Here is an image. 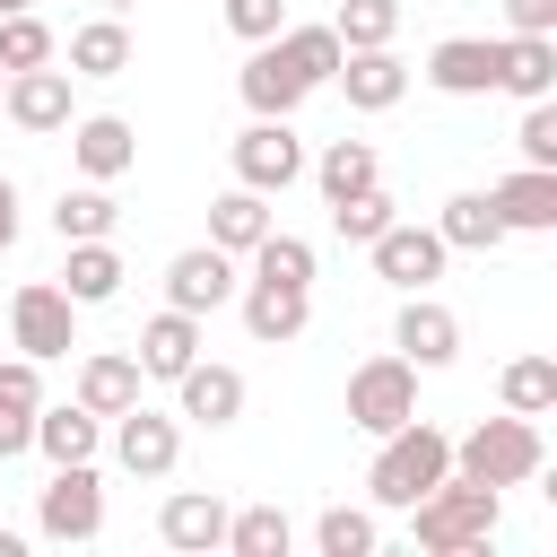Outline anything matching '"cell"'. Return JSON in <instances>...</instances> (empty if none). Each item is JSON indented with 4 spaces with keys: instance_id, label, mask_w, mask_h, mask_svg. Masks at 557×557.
Wrapping results in <instances>:
<instances>
[{
    "instance_id": "obj_1",
    "label": "cell",
    "mask_w": 557,
    "mask_h": 557,
    "mask_svg": "<svg viewBox=\"0 0 557 557\" xmlns=\"http://www.w3.org/2000/svg\"><path fill=\"white\" fill-rule=\"evenodd\" d=\"M496 522H505V487H479V479H453V470L409 505V540L426 557H470V548L496 540Z\"/></svg>"
},
{
    "instance_id": "obj_2",
    "label": "cell",
    "mask_w": 557,
    "mask_h": 557,
    "mask_svg": "<svg viewBox=\"0 0 557 557\" xmlns=\"http://www.w3.org/2000/svg\"><path fill=\"white\" fill-rule=\"evenodd\" d=\"M453 470V435L444 426H426V418H400L392 435H374V470H366V496L383 505V513H409L435 479Z\"/></svg>"
},
{
    "instance_id": "obj_3",
    "label": "cell",
    "mask_w": 557,
    "mask_h": 557,
    "mask_svg": "<svg viewBox=\"0 0 557 557\" xmlns=\"http://www.w3.org/2000/svg\"><path fill=\"white\" fill-rule=\"evenodd\" d=\"M540 461H548V444H540V418H479L461 444H453V479H479V487H522V479H540Z\"/></svg>"
},
{
    "instance_id": "obj_4",
    "label": "cell",
    "mask_w": 557,
    "mask_h": 557,
    "mask_svg": "<svg viewBox=\"0 0 557 557\" xmlns=\"http://www.w3.org/2000/svg\"><path fill=\"white\" fill-rule=\"evenodd\" d=\"M9 339H17V357H35V366H52V357L78 348V305L61 296V278H26V287L9 296Z\"/></svg>"
},
{
    "instance_id": "obj_5",
    "label": "cell",
    "mask_w": 557,
    "mask_h": 557,
    "mask_svg": "<svg viewBox=\"0 0 557 557\" xmlns=\"http://www.w3.org/2000/svg\"><path fill=\"white\" fill-rule=\"evenodd\" d=\"M400 418H418V366L392 348V357H366V366L348 374V426L392 435Z\"/></svg>"
},
{
    "instance_id": "obj_6",
    "label": "cell",
    "mask_w": 557,
    "mask_h": 557,
    "mask_svg": "<svg viewBox=\"0 0 557 557\" xmlns=\"http://www.w3.org/2000/svg\"><path fill=\"white\" fill-rule=\"evenodd\" d=\"M35 531L44 540H96L104 531V479H96V461H61L52 479H44V496H35Z\"/></svg>"
},
{
    "instance_id": "obj_7",
    "label": "cell",
    "mask_w": 557,
    "mask_h": 557,
    "mask_svg": "<svg viewBox=\"0 0 557 557\" xmlns=\"http://www.w3.org/2000/svg\"><path fill=\"white\" fill-rule=\"evenodd\" d=\"M226 157H235V183H252V191H287V183L305 174L296 122H270V113H252V122L226 139Z\"/></svg>"
},
{
    "instance_id": "obj_8",
    "label": "cell",
    "mask_w": 557,
    "mask_h": 557,
    "mask_svg": "<svg viewBox=\"0 0 557 557\" xmlns=\"http://www.w3.org/2000/svg\"><path fill=\"white\" fill-rule=\"evenodd\" d=\"M392 348H400L418 374H435V366H453V357H461V313H453V305H435V287H409V296H400V313H392Z\"/></svg>"
},
{
    "instance_id": "obj_9",
    "label": "cell",
    "mask_w": 557,
    "mask_h": 557,
    "mask_svg": "<svg viewBox=\"0 0 557 557\" xmlns=\"http://www.w3.org/2000/svg\"><path fill=\"white\" fill-rule=\"evenodd\" d=\"M366 252H374V278H392L400 296H409V287H435V278H444V261H453V252H444V235H435V226H418V218H392Z\"/></svg>"
},
{
    "instance_id": "obj_10",
    "label": "cell",
    "mask_w": 557,
    "mask_h": 557,
    "mask_svg": "<svg viewBox=\"0 0 557 557\" xmlns=\"http://www.w3.org/2000/svg\"><path fill=\"white\" fill-rule=\"evenodd\" d=\"M113 461H122L131 479H165V470L183 461V418H165V409L131 400V409L113 418Z\"/></svg>"
},
{
    "instance_id": "obj_11",
    "label": "cell",
    "mask_w": 557,
    "mask_h": 557,
    "mask_svg": "<svg viewBox=\"0 0 557 557\" xmlns=\"http://www.w3.org/2000/svg\"><path fill=\"white\" fill-rule=\"evenodd\" d=\"M331 87L348 96V113H392V104L409 96V61H400L392 44H366V52H339Z\"/></svg>"
},
{
    "instance_id": "obj_12",
    "label": "cell",
    "mask_w": 557,
    "mask_h": 557,
    "mask_svg": "<svg viewBox=\"0 0 557 557\" xmlns=\"http://www.w3.org/2000/svg\"><path fill=\"white\" fill-rule=\"evenodd\" d=\"M0 113H9L17 131H35V139L70 131V70H52V61H35V70H9V87H0Z\"/></svg>"
},
{
    "instance_id": "obj_13",
    "label": "cell",
    "mask_w": 557,
    "mask_h": 557,
    "mask_svg": "<svg viewBox=\"0 0 557 557\" xmlns=\"http://www.w3.org/2000/svg\"><path fill=\"white\" fill-rule=\"evenodd\" d=\"M235 252H218V244H191V252H174L165 261V305H183V313H218V305H235Z\"/></svg>"
},
{
    "instance_id": "obj_14",
    "label": "cell",
    "mask_w": 557,
    "mask_h": 557,
    "mask_svg": "<svg viewBox=\"0 0 557 557\" xmlns=\"http://www.w3.org/2000/svg\"><path fill=\"white\" fill-rule=\"evenodd\" d=\"M70 165H78L87 183H122V174L139 165V131H131L122 113H78V122H70Z\"/></svg>"
},
{
    "instance_id": "obj_15",
    "label": "cell",
    "mask_w": 557,
    "mask_h": 557,
    "mask_svg": "<svg viewBox=\"0 0 557 557\" xmlns=\"http://www.w3.org/2000/svg\"><path fill=\"white\" fill-rule=\"evenodd\" d=\"M235 305H244V331H252L261 348H287V339L313 322V287H278V278H244Z\"/></svg>"
},
{
    "instance_id": "obj_16",
    "label": "cell",
    "mask_w": 557,
    "mask_h": 557,
    "mask_svg": "<svg viewBox=\"0 0 557 557\" xmlns=\"http://www.w3.org/2000/svg\"><path fill=\"white\" fill-rule=\"evenodd\" d=\"M157 540L183 548V557L226 548V496H209V487H174V496L157 505Z\"/></svg>"
},
{
    "instance_id": "obj_17",
    "label": "cell",
    "mask_w": 557,
    "mask_h": 557,
    "mask_svg": "<svg viewBox=\"0 0 557 557\" xmlns=\"http://www.w3.org/2000/svg\"><path fill=\"white\" fill-rule=\"evenodd\" d=\"M235 87H244V104H252V113H270V122H296V104L313 96V87L296 78V61L278 52V35H270V44H252V61L235 70Z\"/></svg>"
},
{
    "instance_id": "obj_18",
    "label": "cell",
    "mask_w": 557,
    "mask_h": 557,
    "mask_svg": "<svg viewBox=\"0 0 557 557\" xmlns=\"http://www.w3.org/2000/svg\"><path fill=\"white\" fill-rule=\"evenodd\" d=\"M487 200H496L505 235H557V165H513Z\"/></svg>"
},
{
    "instance_id": "obj_19",
    "label": "cell",
    "mask_w": 557,
    "mask_h": 557,
    "mask_svg": "<svg viewBox=\"0 0 557 557\" xmlns=\"http://www.w3.org/2000/svg\"><path fill=\"white\" fill-rule=\"evenodd\" d=\"M174 392H183V409H174V418H191V426H209V435L244 418V374H235V366H209V357H191V366L174 374Z\"/></svg>"
},
{
    "instance_id": "obj_20",
    "label": "cell",
    "mask_w": 557,
    "mask_h": 557,
    "mask_svg": "<svg viewBox=\"0 0 557 557\" xmlns=\"http://www.w3.org/2000/svg\"><path fill=\"white\" fill-rule=\"evenodd\" d=\"M426 87H444V96H496V35H444L426 52Z\"/></svg>"
},
{
    "instance_id": "obj_21",
    "label": "cell",
    "mask_w": 557,
    "mask_h": 557,
    "mask_svg": "<svg viewBox=\"0 0 557 557\" xmlns=\"http://www.w3.org/2000/svg\"><path fill=\"white\" fill-rule=\"evenodd\" d=\"M35 409H44V366L35 357H0V461L35 453Z\"/></svg>"
},
{
    "instance_id": "obj_22",
    "label": "cell",
    "mask_w": 557,
    "mask_h": 557,
    "mask_svg": "<svg viewBox=\"0 0 557 557\" xmlns=\"http://www.w3.org/2000/svg\"><path fill=\"white\" fill-rule=\"evenodd\" d=\"M496 87L513 104L557 96V35H496Z\"/></svg>"
},
{
    "instance_id": "obj_23",
    "label": "cell",
    "mask_w": 557,
    "mask_h": 557,
    "mask_svg": "<svg viewBox=\"0 0 557 557\" xmlns=\"http://www.w3.org/2000/svg\"><path fill=\"white\" fill-rule=\"evenodd\" d=\"M35 453L61 470V461H96L104 453V418L96 409H78V400H44L35 409Z\"/></svg>"
},
{
    "instance_id": "obj_24",
    "label": "cell",
    "mask_w": 557,
    "mask_h": 557,
    "mask_svg": "<svg viewBox=\"0 0 557 557\" xmlns=\"http://www.w3.org/2000/svg\"><path fill=\"white\" fill-rule=\"evenodd\" d=\"M122 252H113V235H87V244H70V261H61V296L87 313V305H113L122 296Z\"/></svg>"
},
{
    "instance_id": "obj_25",
    "label": "cell",
    "mask_w": 557,
    "mask_h": 557,
    "mask_svg": "<svg viewBox=\"0 0 557 557\" xmlns=\"http://www.w3.org/2000/svg\"><path fill=\"white\" fill-rule=\"evenodd\" d=\"M131 357H139V374H148V383H174V374H183V366L200 357V313L165 305V313H157V322L139 331V348H131Z\"/></svg>"
},
{
    "instance_id": "obj_26",
    "label": "cell",
    "mask_w": 557,
    "mask_h": 557,
    "mask_svg": "<svg viewBox=\"0 0 557 557\" xmlns=\"http://www.w3.org/2000/svg\"><path fill=\"white\" fill-rule=\"evenodd\" d=\"M270 226H278V218H270V191H252V183H235V191H218V200H209V244H218V252H235V261H244Z\"/></svg>"
},
{
    "instance_id": "obj_27",
    "label": "cell",
    "mask_w": 557,
    "mask_h": 557,
    "mask_svg": "<svg viewBox=\"0 0 557 557\" xmlns=\"http://www.w3.org/2000/svg\"><path fill=\"white\" fill-rule=\"evenodd\" d=\"M139 357H122V348H96V357H78V409H96V418H122L131 400H139Z\"/></svg>"
},
{
    "instance_id": "obj_28",
    "label": "cell",
    "mask_w": 557,
    "mask_h": 557,
    "mask_svg": "<svg viewBox=\"0 0 557 557\" xmlns=\"http://www.w3.org/2000/svg\"><path fill=\"white\" fill-rule=\"evenodd\" d=\"M122 70H131V26L113 9L70 26V78H122Z\"/></svg>"
},
{
    "instance_id": "obj_29",
    "label": "cell",
    "mask_w": 557,
    "mask_h": 557,
    "mask_svg": "<svg viewBox=\"0 0 557 557\" xmlns=\"http://www.w3.org/2000/svg\"><path fill=\"white\" fill-rule=\"evenodd\" d=\"M435 235H444V252H496V244H505V218H496L487 191H453V200L435 209Z\"/></svg>"
},
{
    "instance_id": "obj_30",
    "label": "cell",
    "mask_w": 557,
    "mask_h": 557,
    "mask_svg": "<svg viewBox=\"0 0 557 557\" xmlns=\"http://www.w3.org/2000/svg\"><path fill=\"white\" fill-rule=\"evenodd\" d=\"M313 183H322V200H348V191H366V183H383V157H374V139H331L313 165H305Z\"/></svg>"
},
{
    "instance_id": "obj_31",
    "label": "cell",
    "mask_w": 557,
    "mask_h": 557,
    "mask_svg": "<svg viewBox=\"0 0 557 557\" xmlns=\"http://www.w3.org/2000/svg\"><path fill=\"white\" fill-rule=\"evenodd\" d=\"M113 218H122V209H113V191H104V183H70V191L52 200V235H61V244L113 235Z\"/></svg>"
},
{
    "instance_id": "obj_32",
    "label": "cell",
    "mask_w": 557,
    "mask_h": 557,
    "mask_svg": "<svg viewBox=\"0 0 557 557\" xmlns=\"http://www.w3.org/2000/svg\"><path fill=\"white\" fill-rule=\"evenodd\" d=\"M496 400H505L513 418H548V409H557V357H513V366L496 374Z\"/></svg>"
},
{
    "instance_id": "obj_33",
    "label": "cell",
    "mask_w": 557,
    "mask_h": 557,
    "mask_svg": "<svg viewBox=\"0 0 557 557\" xmlns=\"http://www.w3.org/2000/svg\"><path fill=\"white\" fill-rule=\"evenodd\" d=\"M226 548L235 557H287L296 548V522L278 505H244V513H226Z\"/></svg>"
},
{
    "instance_id": "obj_34",
    "label": "cell",
    "mask_w": 557,
    "mask_h": 557,
    "mask_svg": "<svg viewBox=\"0 0 557 557\" xmlns=\"http://www.w3.org/2000/svg\"><path fill=\"white\" fill-rule=\"evenodd\" d=\"M313 548H322V557H374V548H383V522H374L366 505H322Z\"/></svg>"
},
{
    "instance_id": "obj_35",
    "label": "cell",
    "mask_w": 557,
    "mask_h": 557,
    "mask_svg": "<svg viewBox=\"0 0 557 557\" xmlns=\"http://www.w3.org/2000/svg\"><path fill=\"white\" fill-rule=\"evenodd\" d=\"M278 52L296 61V78H305V87H331V70H339V52H348V44H339L331 26H296V17H287V26H278Z\"/></svg>"
},
{
    "instance_id": "obj_36",
    "label": "cell",
    "mask_w": 557,
    "mask_h": 557,
    "mask_svg": "<svg viewBox=\"0 0 557 557\" xmlns=\"http://www.w3.org/2000/svg\"><path fill=\"white\" fill-rule=\"evenodd\" d=\"M392 218H400V200H392L383 183H366V191L331 200V235H339V244H374V235H383Z\"/></svg>"
},
{
    "instance_id": "obj_37",
    "label": "cell",
    "mask_w": 557,
    "mask_h": 557,
    "mask_svg": "<svg viewBox=\"0 0 557 557\" xmlns=\"http://www.w3.org/2000/svg\"><path fill=\"white\" fill-rule=\"evenodd\" d=\"M244 261H252V278H278V287H313V244H305V235H278V226H270V235H261Z\"/></svg>"
},
{
    "instance_id": "obj_38",
    "label": "cell",
    "mask_w": 557,
    "mask_h": 557,
    "mask_svg": "<svg viewBox=\"0 0 557 557\" xmlns=\"http://www.w3.org/2000/svg\"><path fill=\"white\" fill-rule=\"evenodd\" d=\"M331 35H339L348 52H366V44H392V35H400V0H339Z\"/></svg>"
},
{
    "instance_id": "obj_39",
    "label": "cell",
    "mask_w": 557,
    "mask_h": 557,
    "mask_svg": "<svg viewBox=\"0 0 557 557\" xmlns=\"http://www.w3.org/2000/svg\"><path fill=\"white\" fill-rule=\"evenodd\" d=\"M61 44H52V26L35 17V9H9L0 17V70H35V61H52Z\"/></svg>"
},
{
    "instance_id": "obj_40",
    "label": "cell",
    "mask_w": 557,
    "mask_h": 557,
    "mask_svg": "<svg viewBox=\"0 0 557 557\" xmlns=\"http://www.w3.org/2000/svg\"><path fill=\"white\" fill-rule=\"evenodd\" d=\"M513 148H522V165H557V96H531V104H522Z\"/></svg>"
},
{
    "instance_id": "obj_41",
    "label": "cell",
    "mask_w": 557,
    "mask_h": 557,
    "mask_svg": "<svg viewBox=\"0 0 557 557\" xmlns=\"http://www.w3.org/2000/svg\"><path fill=\"white\" fill-rule=\"evenodd\" d=\"M226 9V26L244 35V44H270L278 26H287V0H218Z\"/></svg>"
},
{
    "instance_id": "obj_42",
    "label": "cell",
    "mask_w": 557,
    "mask_h": 557,
    "mask_svg": "<svg viewBox=\"0 0 557 557\" xmlns=\"http://www.w3.org/2000/svg\"><path fill=\"white\" fill-rule=\"evenodd\" d=\"M505 35H557V0H505Z\"/></svg>"
},
{
    "instance_id": "obj_43",
    "label": "cell",
    "mask_w": 557,
    "mask_h": 557,
    "mask_svg": "<svg viewBox=\"0 0 557 557\" xmlns=\"http://www.w3.org/2000/svg\"><path fill=\"white\" fill-rule=\"evenodd\" d=\"M17 226H26V218H17V183H9V174H0V252H9V244H17Z\"/></svg>"
},
{
    "instance_id": "obj_44",
    "label": "cell",
    "mask_w": 557,
    "mask_h": 557,
    "mask_svg": "<svg viewBox=\"0 0 557 557\" xmlns=\"http://www.w3.org/2000/svg\"><path fill=\"white\" fill-rule=\"evenodd\" d=\"M9 9H35V0H0V17H9Z\"/></svg>"
},
{
    "instance_id": "obj_45",
    "label": "cell",
    "mask_w": 557,
    "mask_h": 557,
    "mask_svg": "<svg viewBox=\"0 0 557 557\" xmlns=\"http://www.w3.org/2000/svg\"><path fill=\"white\" fill-rule=\"evenodd\" d=\"M104 9H113V17H122V9H139V0H104Z\"/></svg>"
},
{
    "instance_id": "obj_46",
    "label": "cell",
    "mask_w": 557,
    "mask_h": 557,
    "mask_svg": "<svg viewBox=\"0 0 557 557\" xmlns=\"http://www.w3.org/2000/svg\"><path fill=\"white\" fill-rule=\"evenodd\" d=\"M0 87H9V70H0Z\"/></svg>"
}]
</instances>
